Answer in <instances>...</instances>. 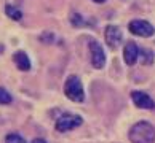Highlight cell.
<instances>
[{"label": "cell", "instance_id": "cell-5", "mask_svg": "<svg viewBox=\"0 0 155 143\" xmlns=\"http://www.w3.org/2000/svg\"><path fill=\"white\" fill-rule=\"evenodd\" d=\"M128 29L133 35H137V37H152L155 33L153 26L144 19H133L128 24Z\"/></svg>", "mask_w": 155, "mask_h": 143}, {"label": "cell", "instance_id": "cell-8", "mask_svg": "<svg viewBox=\"0 0 155 143\" xmlns=\"http://www.w3.org/2000/svg\"><path fill=\"white\" fill-rule=\"evenodd\" d=\"M139 48H137V45L134 42H128L125 45V48H123V59L125 62L128 65H134L136 64V61H137V57H139Z\"/></svg>", "mask_w": 155, "mask_h": 143}, {"label": "cell", "instance_id": "cell-13", "mask_svg": "<svg viewBox=\"0 0 155 143\" xmlns=\"http://www.w3.org/2000/svg\"><path fill=\"white\" fill-rule=\"evenodd\" d=\"M139 54H142V61H144L146 64H152V53L150 51L144 49V51H141Z\"/></svg>", "mask_w": 155, "mask_h": 143}, {"label": "cell", "instance_id": "cell-10", "mask_svg": "<svg viewBox=\"0 0 155 143\" xmlns=\"http://www.w3.org/2000/svg\"><path fill=\"white\" fill-rule=\"evenodd\" d=\"M5 13H7V16L13 21H21V18H22L21 11L16 7H13V5H7V7H5Z\"/></svg>", "mask_w": 155, "mask_h": 143}, {"label": "cell", "instance_id": "cell-9", "mask_svg": "<svg viewBox=\"0 0 155 143\" xmlns=\"http://www.w3.org/2000/svg\"><path fill=\"white\" fill-rule=\"evenodd\" d=\"M13 61H15V64H16V67H18L19 70H22V72L31 70V59H29V56H27L24 51L15 53L13 54Z\"/></svg>", "mask_w": 155, "mask_h": 143}, {"label": "cell", "instance_id": "cell-2", "mask_svg": "<svg viewBox=\"0 0 155 143\" xmlns=\"http://www.w3.org/2000/svg\"><path fill=\"white\" fill-rule=\"evenodd\" d=\"M64 94L67 99H71L72 102H83L85 100V91L82 81L77 75H71L66 83H64Z\"/></svg>", "mask_w": 155, "mask_h": 143}, {"label": "cell", "instance_id": "cell-15", "mask_svg": "<svg viewBox=\"0 0 155 143\" xmlns=\"http://www.w3.org/2000/svg\"><path fill=\"white\" fill-rule=\"evenodd\" d=\"M93 2H96V3H102V2H106V0H93Z\"/></svg>", "mask_w": 155, "mask_h": 143}, {"label": "cell", "instance_id": "cell-4", "mask_svg": "<svg viewBox=\"0 0 155 143\" xmlns=\"http://www.w3.org/2000/svg\"><path fill=\"white\" fill-rule=\"evenodd\" d=\"M90 59L94 68H102L106 65V53L97 40H90Z\"/></svg>", "mask_w": 155, "mask_h": 143}, {"label": "cell", "instance_id": "cell-11", "mask_svg": "<svg viewBox=\"0 0 155 143\" xmlns=\"http://www.w3.org/2000/svg\"><path fill=\"white\" fill-rule=\"evenodd\" d=\"M11 95H10V92L5 88H0V105H8V104H11Z\"/></svg>", "mask_w": 155, "mask_h": 143}, {"label": "cell", "instance_id": "cell-6", "mask_svg": "<svg viewBox=\"0 0 155 143\" xmlns=\"http://www.w3.org/2000/svg\"><path fill=\"white\" fill-rule=\"evenodd\" d=\"M131 100L134 102V105L142 110H153L155 108V102L149 94L141 92V91H133L131 92Z\"/></svg>", "mask_w": 155, "mask_h": 143}, {"label": "cell", "instance_id": "cell-7", "mask_svg": "<svg viewBox=\"0 0 155 143\" xmlns=\"http://www.w3.org/2000/svg\"><path fill=\"white\" fill-rule=\"evenodd\" d=\"M104 35H106V43H107V46L109 48H117L120 43H122V30H120V27L117 26H109L106 29V32H104Z\"/></svg>", "mask_w": 155, "mask_h": 143}, {"label": "cell", "instance_id": "cell-3", "mask_svg": "<svg viewBox=\"0 0 155 143\" xmlns=\"http://www.w3.org/2000/svg\"><path fill=\"white\" fill-rule=\"evenodd\" d=\"M82 123H83L82 116L74 114V113H66L61 118H58V121H56V130L58 132H69V130L77 129L78 126H82Z\"/></svg>", "mask_w": 155, "mask_h": 143}, {"label": "cell", "instance_id": "cell-14", "mask_svg": "<svg viewBox=\"0 0 155 143\" xmlns=\"http://www.w3.org/2000/svg\"><path fill=\"white\" fill-rule=\"evenodd\" d=\"M32 143H47V141H45L43 138H34V140H32Z\"/></svg>", "mask_w": 155, "mask_h": 143}, {"label": "cell", "instance_id": "cell-1", "mask_svg": "<svg viewBox=\"0 0 155 143\" xmlns=\"http://www.w3.org/2000/svg\"><path fill=\"white\" fill-rule=\"evenodd\" d=\"M131 143H153L155 141V127L147 121H139L130 129Z\"/></svg>", "mask_w": 155, "mask_h": 143}, {"label": "cell", "instance_id": "cell-12", "mask_svg": "<svg viewBox=\"0 0 155 143\" xmlns=\"http://www.w3.org/2000/svg\"><path fill=\"white\" fill-rule=\"evenodd\" d=\"M5 143H26V140L19 134H8L5 138Z\"/></svg>", "mask_w": 155, "mask_h": 143}]
</instances>
